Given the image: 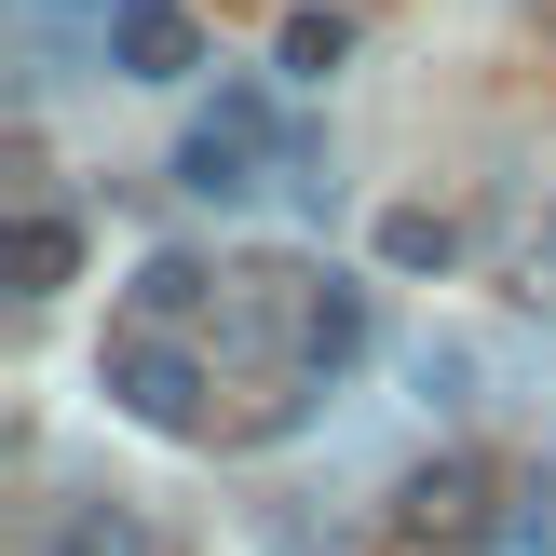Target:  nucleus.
Here are the masks:
<instances>
[{"mask_svg": "<svg viewBox=\"0 0 556 556\" xmlns=\"http://www.w3.org/2000/svg\"><path fill=\"white\" fill-rule=\"evenodd\" d=\"M448 258H462V231L434 204H394V217H380V271H448Z\"/></svg>", "mask_w": 556, "mask_h": 556, "instance_id": "10", "label": "nucleus"}, {"mask_svg": "<svg viewBox=\"0 0 556 556\" xmlns=\"http://www.w3.org/2000/svg\"><path fill=\"white\" fill-rule=\"evenodd\" d=\"M353 353H367V286H340V271H326V286L299 299V367H313V380H340Z\"/></svg>", "mask_w": 556, "mask_h": 556, "instance_id": "5", "label": "nucleus"}, {"mask_svg": "<svg viewBox=\"0 0 556 556\" xmlns=\"http://www.w3.org/2000/svg\"><path fill=\"white\" fill-rule=\"evenodd\" d=\"M81 271V217L68 204H14V231H0V286L14 299H54Z\"/></svg>", "mask_w": 556, "mask_h": 556, "instance_id": "4", "label": "nucleus"}, {"mask_svg": "<svg viewBox=\"0 0 556 556\" xmlns=\"http://www.w3.org/2000/svg\"><path fill=\"white\" fill-rule=\"evenodd\" d=\"M27 14H41V27H109L123 0H27Z\"/></svg>", "mask_w": 556, "mask_h": 556, "instance_id": "12", "label": "nucleus"}, {"mask_svg": "<svg viewBox=\"0 0 556 556\" xmlns=\"http://www.w3.org/2000/svg\"><path fill=\"white\" fill-rule=\"evenodd\" d=\"M204 394H217V367H204L190 340H163V326L109 340V407H123V421H150V434H190V421H204Z\"/></svg>", "mask_w": 556, "mask_h": 556, "instance_id": "2", "label": "nucleus"}, {"mask_svg": "<svg viewBox=\"0 0 556 556\" xmlns=\"http://www.w3.org/2000/svg\"><path fill=\"white\" fill-rule=\"evenodd\" d=\"M489 530H503V476H489L476 448H434L421 476L394 489V543L407 556H489Z\"/></svg>", "mask_w": 556, "mask_h": 556, "instance_id": "1", "label": "nucleus"}, {"mask_svg": "<svg viewBox=\"0 0 556 556\" xmlns=\"http://www.w3.org/2000/svg\"><path fill=\"white\" fill-rule=\"evenodd\" d=\"M489 556H556V462L503 489V530H489Z\"/></svg>", "mask_w": 556, "mask_h": 556, "instance_id": "9", "label": "nucleus"}, {"mask_svg": "<svg viewBox=\"0 0 556 556\" xmlns=\"http://www.w3.org/2000/svg\"><path fill=\"white\" fill-rule=\"evenodd\" d=\"M407 380H421L434 407H462V380H476V353H462V340H421V353H407Z\"/></svg>", "mask_w": 556, "mask_h": 556, "instance_id": "11", "label": "nucleus"}, {"mask_svg": "<svg viewBox=\"0 0 556 556\" xmlns=\"http://www.w3.org/2000/svg\"><path fill=\"white\" fill-rule=\"evenodd\" d=\"M41 556H150V516H136V503H68Z\"/></svg>", "mask_w": 556, "mask_h": 556, "instance_id": "7", "label": "nucleus"}, {"mask_svg": "<svg viewBox=\"0 0 556 556\" xmlns=\"http://www.w3.org/2000/svg\"><path fill=\"white\" fill-rule=\"evenodd\" d=\"M340 54H353V14H340V0H299L286 41H271V68H286V81H326Z\"/></svg>", "mask_w": 556, "mask_h": 556, "instance_id": "6", "label": "nucleus"}, {"mask_svg": "<svg viewBox=\"0 0 556 556\" xmlns=\"http://www.w3.org/2000/svg\"><path fill=\"white\" fill-rule=\"evenodd\" d=\"M136 326H177V313H204V258H190V244H163V258H136Z\"/></svg>", "mask_w": 556, "mask_h": 556, "instance_id": "8", "label": "nucleus"}, {"mask_svg": "<svg viewBox=\"0 0 556 556\" xmlns=\"http://www.w3.org/2000/svg\"><path fill=\"white\" fill-rule=\"evenodd\" d=\"M96 41H109V68H123V81H190V68H204V27H190V0H123Z\"/></svg>", "mask_w": 556, "mask_h": 556, "instance_id": "3", "label": "nucleus"}]
</instances>
